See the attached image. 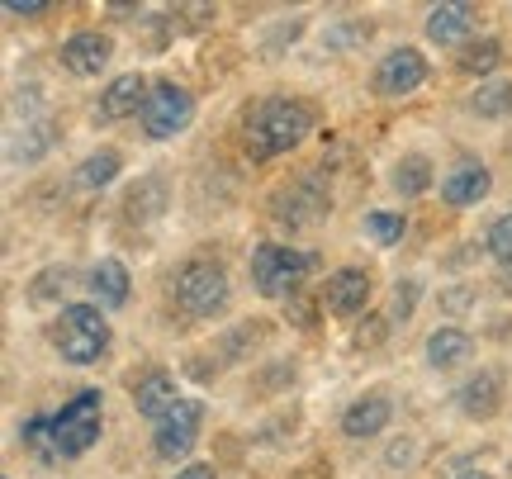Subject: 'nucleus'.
Masks as SVG:
<instances>
[{"label":"nucleus","mask_w":512,"mask_h":479,"mask_svg":"<svg viewBox=\"0 0 512 479\" xmlns=\"http://www.w3.org/2000/svg\"><path fill=\"white\" fill-rule=\"evenodd\" d=\"M413 299H418V285H413V280H399V290H394V309L408 314V309H413Z\"/></svg>","instance_id":"obj_25"},{"label":"nucleus","mask_w":512,"mask_h":479,"mask_svg":"<svg viewBox=\"0 0 512 479\" xmlns=\"http://www.w3.org/2000/svg\"><path fill=\"white\" fill-rule=\"evenodd\" d=\"M498 62H503V43H498V38H479V43H470V48L460 53V67H465L470 76L494 72Z\"/></svg>","instance_id":"obj_20"},{"label":"nucleus","mask_w":512,"mask_h":479,"mask_svg":"<svg viewBox=\"0 0 512 479\" xmlns=\"http://www.w3.org/2000/svg\"><path fill=\"white\" fill-rule=\"evenodd\" d=\"M176 479H219V470H214V465H204V461H195V465H185Z\"/></svg>","instance_id":"obj_27"},{"label":"nucleus","mask_w":512,"mask_h":479,"mask_svg":"<svg viewBox=\"0 0 512 479\" xmlns=\"http://www.w3.org/2000/svg\"><path fill=\"white\" fill-rule=\"evenodd\" d=\"M91 295L100 299V309H124L128 304V266L124 261L105 257L91 271Z\"/></svg>","instance_id":"obj_16"},{"label":"nucleus","mask_w":512,"mask_h":479,"mask_svg":"<svg viewBox=\"0 0 512 479\" xmlns=\"http://www.w3.org/2000/svg\"><path fill=\"white\" fill-rule=\"evenodd\" d=\"M427 185H432V162H427L422 152H408V157L394 166V190L413 200V195H422Z\"/></svg>","instance_id":"obj_19"},{"label":"nucleus","mask_w":512,"mask_h":479,"mask_svg":"<svg viewBox=\"0 0 512 479\" xmlns=\"http://www.w3.org/2000/svg\"><path fill=\"white\" fill-rule=\"evenodd\" d=\"M389 413H394V408H389V399H384V394H361V399L342 413V432H347V437H356V442L380 437L384 427H389Z\"/></svg>","instance_id":"obj_15"},{"label":"nucleus","mask_w":512,"mask_h":479,"mask_svg":"<svg viewBox=\"0 0 512 479\" xmlns=\"http://www.w3.org/2000/svg\"><path fill=\"white\" fill-rule=\"evenodd\" d=\"M147 95H152V86H147L143 72L114 76L110 86L100 91V119H128V114H143Z\"/></svg>","instance_id":"obj_11"},{"label":"nucleus","mask_w":512,"mask_h":479,"mask_svg":"<svg viewBox=\"0 0 512 479\" xmlns=\"http://www.w3.org/2000/svg\"><path fill=\"white\" fill-rule=\"evenodd\" d=\"M465 34H470V5H437V10L427 15V38L441 43V48L460 43Z\"/></svg>","instance_id":"obj_18"},{"label":"nucleus","mask_w":512,"mask_h":479,"mask_svg":"<svg viewBox=\"0 0 512 479\" xmlns=\"http://www.w3.org/2000/svg\"><path fill=\"white\" fill-rule=\"evenodd\" d=\"M114 176H119V152L114 148H100V152H91V157L81 162V185H91V190L110 185Z\"/></svg>","instance_id":"obj_21"},{"label":"nucleus","mask_w":512,"mask_h":479,"mask_svg":"<svg viewBox=\"0 0 512 479\" xmlns=\"http://www.w3.org/2000/svg\"><path fill=\"white\" fill-rule=\"evenodd\" d=\"M318 271V257L313 252H299V247H280V242H266L252 252V285L256 295L266 299H280V295H294V285Z\"/></svg>","instance_id":"obj_5"},{"label":"nucleus","mask_w":512,"mask_h":479,"mask_svg":"<svg viewBox=\"0 0 512 479\" xmlns=\"http://www.w3.org/2000/svg\"><path fill=\"white\" fill-rule=\"evenodd\" d=\"M110 53H114L110 38L95 34V29H81V34H72L62 43V67L72 76H100L110 67Z\"/></svg>","instance_id":"obj_9"},{"label":"nucleus","mask_w":512,"mask_h":479,"mask_svg":"<svg viewBox=\"0 0 512 479\" xmlns=\"http://www.w3.org/2000/svg\"><path fill=\"white\" fill-rule=\"evenodd\" d=\"M176 404H181V394H176L171 370H147V375H138V385H133V408H138L143 418L162 423Z\"/></svg>","instance_id":"obj_12"},{"label":"nucleus","mask_w":512,"mask_h":479,"mask_svg":"<svg viewBox=\"0 0 512 479\" xmlns=\"http://www.w3.org/2000/svg\"><path fill=\"white\" fill-rule=\"evenodd\" d=\"M456 479H494V475H479V470H465V475H456Z\"/></svg>","instance_id":"obj_28"},{"label":"nucleus","mask_w":512,"mask_h":479,"mask_svg":"<svg viewBox=\"0 0 512 479\" xmlns=\"http://www.w3.org/2000/svg\"><path fill=\"white\" fill-rule=\"evenodd\" d=\"M475 114H484V119H503V114H512V81H489V86H479Z\"/></svg>","instance_id":"obj_22"},{"label":"nucleus","mask_w":512,"mask_h":479,"mask_svg":"<svg viewBox=\"0 0 512 479\" xmlns=\"http://www.w3.org/2000/svg\"><path fill=\"white\" fill-rule=\"evenodd\" d=\"M427 81V62H422L418 48H394L389 57H380L375 67V91L384 100H399V95H413Z\"/></svg>","instance_id":"obj_8"},{"label":"nucleus","mask_w":512,"mask_h":479,"mask_svg":"<svg viewBox=\"0 0 512 479\" xmlns=\"http://www.w3.org/2000/svg\"><path fill=\"white\" fill-rule=\"evenodd\" d=\"M53 347L67 366H95L110 347V323L100 314V304H67L57 314Z\"/></svg>","instance_id":"obj_2"},{"label":"nucleus","mask_w":512,"mask_h":479,"mask_svg":"<svg viewBox=\"0 0 512 479\" xmlns=\"http://www.w3.org/2000/svg\"><path fill=\"white\" fill-rule=\"evenodd\" d=\"M366 233L380 247H394V242L403 238V214H389V209H375V214H366Z\"/></svg>","instance_id":"obj_23"},{"label":"nucleus","mask_w":512,"mask_h":479,"mask_svg":"<svg viewBox=\"0 0 512 479\" xmlns=\"http://www.w3.org/2000/svg\"><path fill=\"white\" fill-rule=\"evenodd\" d=\"M171 295L190 318H214L228 309V271L219 261H185L181 271L171 276Z\"/></svg>","instance_id":"obj_3"},{"label":"nucleus","mask_w":512,"mask_h":479,"mask_svg":"<svg viewBox=\"0 0 512 479\" xmlns=\"http://www.w3.org/2000/svg\"><path fill=\"white\" fill-rule=\"evenodd\" d=\"M309 133H313L309 105H299L290 95H271V100H261L252 110V119H247L242 148H247V157H256V162H271L280 152L299 148Z\"/></svg>","instance_id":"obj_1"},{"label":"nucleus","mask_w":512,"mask_h":479,"mask_svg":"<svg viewBox=\"0 0 512 479\" xmlns=\"http://www.w3.org/2000/svg\"><path fill=\"white\" fill-rule=\"evenodd\" d=\"M43 0H5V15H43Z\"/></svg>","instance_id":"obj_26"},{"label":"nucleus","mask_w":512,"mask_h":479,"mask_svg":"<svg viewBox=\"0 0 512 479\" xmlns=\"http://www.w3.org/2000/svg\"><path fill=\"white\" fill-rule=\"evenodd\" d=\"M470 351H475V342H470V332H460V328H437L427 337V361L437 370H451L460 361H470Z\"/></svg>","instance_id":"obj_17"},{"label":"nucleus","mask_w":512,"mask_h":479,"mask_svg":"<svg viewBox=\"0 0 512 479\" xmlns=\"http://www.w3.org/2000/svg\"><path fill=\"white\" fill-rule=\"evenodd\" d=\"M100 418H105V399H100V389H81L76 399L62 404L48 432V442H53L57 456H86L95 442H100Z\"/></svg>","instance_id":"obj_4"},{"label":"nucleus","mask_w":512,"mask_h":479,"mask_svg":"<svg viewBox=\"0 0 512 479\" xmlns=\"http://www.w3.org/2000/svg\"><path fill=\"white\" fill-rule=\"evenodd\" d=\"M503 290H512V266H503Z\"/></svg>","instance_id":"obj_29"},{"label":"nucleus","mask_w":512,"mask_h":479,"mask_svg":"<svg viewBox=\"0 0 512 479\" xmlns=\"http://www.w3.org/2000/svg\"><path fill=\"white\" fill-rule=\"evenodd\" d=\"M489 252L498 257V266H512V214H503V219L489 228Z\"/></svg>","instance_id":"obj_24"},{"label":"nucleus","mask_w":512,"mask_h":479,"mask_svg":"<svg viewBox=\"0 0 512 479\" xmlns=\"http://www.w3.org/2000/svg\"><path fill=\"white\" fill-rule=\"evenodd\" d=\"M323 304H328L332 314H361L370 304V276L361 271V266H342V271H332L328 285H323Z\"/></svg>","instance_id":"obj_10"},{"label":"nucleus","mask_w":512,"mask_h":479,"mask_svg":"<svg viewBox=\"0 0 512 479\" xmlns=\"http://www.w3.org/2000/svg\"><path fill=\"white\" fill-rule=\"evenodd\" d=\"M200 423H204V404L200 399H181V404L157 423V437H152L157 456H162V461H181L185 451L195 446V437H200Z\"/></svg>","instance_id":"obj_7"},{"label":"nucleus","mask_w":512,"mask_h":479,"mask_svg":"<svg viewBox=\"0 0 512 479\" xmlns=\"http://www.w3.org/2000/svg\"><path fill=\"white\" fill-rule=\"evenodd\" d=\"M143 133L147 138H176V133L190 129V119H195V100L190 91H181L176 81H162V86H152L143 105Z\"/></svg>","instance_id":"obj_6"},{"label":"nucleus","mask_w":512,"mask_h":479,"mask_svg":"<svg viewBox=\"0 0 512 479\" xmlns=\"http://www.w3.org/2000/svg\"><path fill=\"white\" fill-rule=\"evenodd\" d=\"M489 171L479 162H460L451 166L446 176H441V200L446 204H456V209H465V204H479L484 195H489Z\"/></svg>","instance_id":"obj_14"},{"label":"nucleus","mask_w":512,"mask_h":479,"mask_svg":"<svg viewBox=\"0 0 512 479\" xmlns=\"http://www.w3.org/2000/svg\"><path fill=\"white\" fill-rule=\"evenodd\" d=\"M456 399L465 418H494L498 404H503V375L498 370H479L456 389Z\"/></svg>","instance_id":"obj_13"}]
</instances>
